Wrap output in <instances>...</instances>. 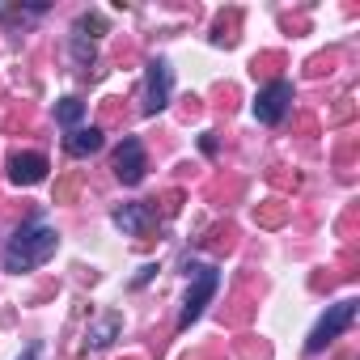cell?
<instances>
[{"label":"cell","instance_id":"1","mask_svg":"<svg viewBox=\"0 0 360 360\" xmlns=\"http://www.w3.org/2000/svg\"><path fill=\"white\" fill-rule=\"evenodd\" d=\"M60 250V233L43 221V217H30L5 246V255H0V263H5V271L22 276V271H39L51 255Z\"/></svg>","mask_w":360,"mask_h":360},{"label":"cell","instance_id":"2","mask_svg":"<svg viewBox=\"0 0 360 360\" xmlns=\"http://www.w3.org/2000/svg\"><path fill=\"white\" fill-rule=\"evenodd\" d=\"M187 276H191V284H187V297H183V314H178V330H187L191 322H200L204 309L212 305V297L221 292V271L212 263H191Z\"/></svg>","mask_w":360,"mask_h":360},{"label":"cell","instance_id":"3","mask_svg":"<svg viewBox=\"0 0 360 360\" xmlns=\"http://www.w3.org/2000/svg\"><path fill=\"white\" fill-rule=\"evenodd\" d=\"M169 94H174V72H169V60H148L144 68V89H140V110L144 115H161L169 106Z\"/></svg>","mask_w":360,"mask_h":360},{"label":"cell","instance_id":"4","mask_svg":"<svg viewBox=\"0 0 360 360\" xmlns=\"http://www.w3.org/2000/svg\"><path fill=\"white\" fill-rule=\"evenodd\" d=\"M352 322H356V301H339V305H330V309L318 318V326L309 330L305 352H309V356H318V352H322L326 343H335V339H339Z\"/></svg>","mask_w":360,"mask_h":360},{"label":"cell","instance_id":"5","mask_svg":"<svg viewBox=\"0 0 360 360\" xmlns=\"http://www.w3.org/2000/svg\"><path fill=\"white\" fill-rule=\"evenodd\" d=\"M288 106H292V81H271L255 94V119L263 127H276L288 115Z\"/></svg>","mask_w":360,"mask_h":360},{"label":"cell","instance_id":"6","mask_svg":"<svg viewBox=\"0 0 360 360\" xmlns=\"http://www.w3.org/2000/svg\"><path fill=\"white\" fill-rule=\"evenodd\" d=\"M144 169H148L144 144L136 136H123V144L115 148V178H119L123 187H140L144 183Z\"/></svg>","mask_w":360,"mask_h":360},{"label":"cell","instance_id":"7","mask_svg":"<svg viewBox=\"0 0 360 360\" xmlns=\"http://www.w3.org/2000/svg\"><path fill=\"white\" fill-rule=\"evenodd\" d=\"M5 165H9V183L13 187H34V183H43L47 169H51V161L43 153H9Z\"/></svg>","mask_w":360,"mask_h":360},{"label":"cell","instance_id":"8","mask_svg":"<svg viewBox=\"0 0 360 360\" xmlns=\"http://www.w3.org/2000/svg\"><path fill=\"white\" fill-rule=\"evenodd\" d=\"M115 229H123V238H140L148 225H153V208L148 204H123V208H115Z\"/></svg>","mask_w":360,"mask_h":360},{"label":"cell","instance_id":"9","mask_svg":"<svg viewBox=\"0 0 360 360\" xmlns=\"http://www.w3.org/2000/svg\"><path fill=\"white\" fill-rule=\"evenodd\" d=\"M119 330H123V318H119V314H102V318L89 322V330H85V347H89V352H102V347L115 343Z\"/></svg>","mask_w":360,"mask_h":360},{"label":"cell","instance_id":"10","mask_svg":"<svg viewBox=\"0 0 360 360\" xmlns=\"http://www.w3.org/2000/svg\"><path fill=\"white\" fill-rule=\"evenodd\" d=\"M102 144H106L102 127H72V131L64 136V148H68V157H94Z\"/></svg>","mask_w":360,"mask_h":360},{"label":"cell","instance_id":"11","mask_svg":"<svg viewBox=\"0 0 360 360\" xmlns=\"http://www.w3.org/2000/svg\"><path fill=\"white\" fill-rule=\"evenodd\" d=\"M68 51H72V64L85 72L94 60H98V47H94V39L89 34H81V30H72V39H68Z\"/></svg>","mask_w":360,"mask_h":360},{"label":"cell","instance_id":"12","mask_svg":"<svg viewBox=\"0 0 360 360\" xmlns=\"http://www.w3.org/2000/svg\"><path fill=\"white\" fill-rule=\"evenodd\" d=\"M81 119H85V102H81V98H64V102L56 106V123H60L64 131H72Z\"/></svg>","mask_w":360,"mask_h":360},{"label":"cell","instance_id":"13","mask_svg":"<svg viewBox=\"0 0 360 360\" xmlns=\"http://www.w3.org/2000/svg\"><path fill=\"white\" fill-rule=\"evenodd\" d=\"M153 276H157V263H148V267H140V276L131 280V288H144V284H148Z\"/></svg>","mask_w":360,"mask_h":360},{"label":"cell","instance_id":"14","mask_svg":"<svg viewBox=\"0 0 360 360\" xmlns=\"http://www.w3.org/2000/svg\"><path fill=\"white\" fill-rule=\"evenodd\" d=\"M18 360H39V343H30V347H26V352H22Z\"/></svg>","mask_w":360,"mask_h":360}]
</instances>
